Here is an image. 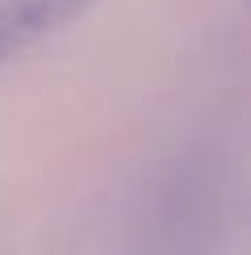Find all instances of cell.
<instances>
[{
	"label": "cell",
	"mask_w": 251,
	"mask_h": 255,
	"mask_svg": "<svg viewBox=\"0 0 251 255\" xmlns=\"http://www.w3.org/2000/svg\"><path fill=\"white\" fill-rule=\"evenodd\" d=\"M92 0H0V63L34 46L42 34L59 29Z\"/></svg>",
	"instance_id": "1"
}]
</instances>
